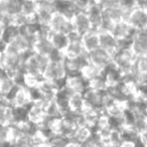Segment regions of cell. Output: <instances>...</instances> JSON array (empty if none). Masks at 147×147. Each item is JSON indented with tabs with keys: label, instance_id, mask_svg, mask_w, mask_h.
Listing matches in <instances>:
<instances>
[{
	"label": "cell",
	"instance_id": "f546056e",
	"mask_svg": "<svg viewBox=\"0 0 147 147\" xmlns=\"http://www.w3.org/2000/svg\"><path fill=\"white\" fill-rule=\"evenodd\" d=\"M69 139L67 138L65 136L59 133H55L53 136L47 140V142L51 145V147H65L69 143Z\"/></svg>",
	"mask_w": 147,
	"mask_h": 147
},
{
	"label": "cell",
	"instance_id": "9a60e30c",
	"mask_svg": "<svg viewBox=\"0 0 147 147\" xmlns=\"http://www.w3.org/2000/svg\"><path fill=\"white\" fill-rule=\"evenodd\" d=\"M109 32L114 37H116L118 40H121V39L132 38L135 33V30L129 25L127 21L120 20L113 24Z\"/></svg>",
	"mask_w": 147,
	"mask_h": 147
},
{
	"label": "cell",
	"instance_id": "d6986e66",
	"mask_svg": "<svg viewBox=\"0 0 147 147\" xmlns=\"http://www.w3.org/2000/svg\"><path fill=\"white\" fill-rule=\"evenodd\" d=\"M100 47L110 53H114L118 49V39L114 37L109 31H99Z\"/></svg>",
	"mask_w": 147,
	"mask_h": 147
},
{
	"label": "cell",
	"instance_id": "603a6c76",
	"mask_svg": "<svg viewBox=\"0 0 147 147\" xmlns=\"http://www.w3.org/2000/svg\"><path fill=\"white\" fill-rule=\"evenodd\" d=\"M102 73L104 75L105 79L107 80V82H108L109 86L118 84V83L122 82L123 80V75L113 63H111L109 67H107L105 69H103Z\"/></svg>",
	"mask_w": 147,
	"mask_h": 147
},
{
	"label": "cell",
	"instance_id": "6da1fadb",
	"mask_svg": "<svg viewBox=\"0 0 147 147\" xmlns=\"http://www.w3.org/2000/svg\"><path fill=\"white\" fill-rule=\"evenodd\" d=\"M49 61V59L47 57L38 55L33 51L22 53V69L24 74H28L31 76L42 77L43 71Z\"/></svg>",
	"mask_w": 147,
	"mask_h": 147
},
{
	"label": "cell",
	"instance_id": "d6a6232c",
	"mask_svg": "<svg viewBox=\"0 0 147 147\" xmlns=\"http://www.w3.org/2000/svg\"><path fill=\"white\" fill-rule=\"evenodd\" d=\"M135 69L138 73H147V53L137 57L135 61Z\"/></svg>",
	"mask_w": 147,
	"mask_h": 147
},
{
	"label": "cell",
	"instance_id": "7a4b0ae2",
	"mask_svg": "<svg viewBox=\"0 0 147 147\" xmlns=\"http://www.w3.org/2000/svg\"><path fill=\"white\" fill-rule=\"evenodd\" d=\"M135 61L136 57L130 49H118L114 53H112V63L121 71L123 76L135 71Z\"/></svg>",
	"mask_w": 147,
	"mask_h": 147
},
{
	"label": "cell",
	"instance_id": "7402d4cb",
	"mask_svg": "<svg viewBox=\"0 0 147 147\" xmlns=\"http://www.w3.org/2000/svg\"><path fill=\"white\" fill-rule=\"evenodd\" d=\"M69 111L78 114H82L86 109V103H85L84 95L80 93H73L69 99Z\"/></svg>",
	"mask_w": 147,
	"mask_h": 147
},
{
	"label": "cell",
	"instance_id": "7bdbcfd3",
	"mask_svg": "<svg viewBox=\"0 0 147 147\" xmlns=\"http://www.w3.org/2000/svg\"><path fill=\"white\" fill-rule=\"evenodd\" d=\"M145 30H146V31H147V28H146V29H145Z\"/></svg>",
	"mask_w": 147,
	"mask_h": 147
},
{
	"label": "cell",
	"instance_id": "8fae6325",
	"mask_svg": "<svg viewBox=\"0 0 147 147\" xmlns=\"http://www.w3.org/2000/svg\"><path fill=\"white\" fill-rule=\"evenodd\" d=\"M88 63L87 55L84 57H63V65L67 76L81 74L85 65Z\"/></svg>",
	"mask_w": 147,
	"mask_h": 147
},
{
	"label": "cell",
	"instance_id": "484cf974",
	"mask_svg": "<svg viewBox=\"0 0 147 147\" xmlns=\"http://www.w3.org/2000/svg\"><path fill=\"white\" fill-rule=\"evenodd\" d=\"M16 86L17 85L13 78L5 75L4 73L0 76V94L8 96Z\"/></svg>",
	"mask_w": 147,
	"mask_h": 147
},
{
	"label": "cell",
	"instance_id": "5bb4252c",
	"mask_svg": "<svg viewBox=\"0 0 147 147\" xmlns=\"http://www.w3.org/2000/svg\"><path fill=\"white\" fill-rule=\"evenodd\" d=\"M71 22H73L75 32L80 34L81 36L93 29L86 11H78L71 18Z\"/></svg>",
	"mask_w": 147,
	"mask_h": 147
},
{
	"label": "cell",
	"instance_id": "ffe728a7",
	"mask_svg": "<svg viewBox=\"0 0 147 147\" xmlns=\"http://www.w3.org/2000/svg\"><path fill=\"white\" fill-rule=\"evenodd\" d=\"M55 6L57 12L63 14L69 19L73 18L74 15L78 12V9L76 8L71 0H57Z\"/></svg>",
	"mask_w": 147,
	"mask_h": 147
},
{
	"label": "cell",
	"instance_id": "ee69618b",
	"mask_svg": "<svg viewBox=\"0 0 147 147\" xmlns=\"http://www.w3.org/2000/svg\"><path fill=\"white\" fill-rule=\"evenodd\" d=\"M143 147H147V146H143Z\"/></svg>",
	"mask_w": 147,
	"mask_h": 147
},
{
	"label": "cell",
	"instance_id": "277c9868",
	"mask_svg": "<svg viewBox=\"0 0 147 147\" xmlns=\"http://www.w3.org/2000/svg\"><path fill=\"white\" fill-rule=\"evenodd\" d=\"M42 77L45 80L51 81L53 83L65 80L67 75L63 65V61H49L43 71Z\"/></svg>",
	"mask_w": 147,
	"mask_h": 147
},
{
	"label": "cell",
	"instance_id": "8d00e7d4",
	"mask_svg": "<svg viewBox=\"0 0 147 147\" xmlns=\"http://www.w3.org/2000/svg\"><path fill=\"white\" fill-rule=\"evenodd\" d=\"M139 142H140L143 146H147V125L144 130L139 135Z\"/></svg>",
	"mask_w": 147,
	"mask_h": 147
},
{
	"label": "cell",
	"instance_id": "ac0fdd59",
	"mask_svg": "<svg viewBox=\"0 0 147 147\" xmlns=\"http://www.w3.org/2000/svg\"><path fill=\"white\" fill-rule=\"evenodd\" d=\"M32 51L34 53H38L40 55H43V57H47L49 59L51 55V53L55 51V47L51 45L49 37L38 36L36 40H35L34 45H33Z\"/></svg>",
	"mask_w": 147,
	"mask_h": 147
},
{
	"label": "cell",
	"instance_id": "d4e9b609",
	"mask_svg": "<svg viewBox=\"0 0 147 147\" xmlns=\"http://www.w3.org/2000/svg\"><path fill=\"white\" fill-rule=\"evenodd\" d=\"M93 133H94L93 129L86 126V125L78 126L76 128V130H75V133H74V136L71 138V140L76 141L78 143H81V144H85L92 137Z\"/></svg>",
	"mask_w": 147,
	"mask_h": 147
},
{
	"label": "cell",
	"instance_id": "5b68a950",
	"mask_svg": "<svg viewBox=\"0 0 147 147\" xmlns=\"http://www.w3.org/2000/svg\"><path fill=\"white\" fill-rule=\"evenodd\" d=\"M87 59L89 63L103 71L112 63V53L98 47L94 51L87 53Z\"/></svg>",
	"mask_w": 147,
	"mask_h": 147
},
{
	"label": "cell",
	"instance_id": "f35d334b",
	"mask_svg": "<svg viewBox=\"0 0 147 147\" xmlns=\"http://www.w3.org/2000/svg\"><path fill=\"white\" fill-rule=\"evenodd\" d=\"M65 147H84V144H81V143H78L74 140H69Z\"/></svg>",
	"mask_w": 147,
	"mask_h": 147
},
{
	"label": "cell",
	"instance_id": "1f68e13d",
	"mask_svg": "<svg viewBox=\"0 0 147 147\" xmlns=\"http://www.w3.org/2000/svg\"><path fill=\"white\" fill-rule=\"evenodd\" d=\"M11 147H32L30 141V136L22 135L10 142Z\"/></svg>",
	"mask_w": 147,
	"mask_h": 147
},
{
	"label": "cell",
	"instance_id": "e575fe53",
	"mask_svg": "<svg viewBox=\"0 0 147 147\" xmlns=\"http://www.w3.org/2000/svg\"><path fill=\"white\" fill-rule=\"evenodd\" d=\"M78 11H87L91 5L96 3L94 0H71Z\"/></svg>",
	"mask_w": 147,
	"mask_h": 147
},
{
	"label": "cell",
	"instance_id": "44dd1931",
	"mask_svg": "<svg viewBox=\"0 0 147 147\" xmlns=\"http://www.w3.org/2000/svg\"><path fill=\"white\" fill-rule=\"evenodd\" d=\"M82 41L86 49L87 53L92 51L94 49L100 47V38H99V31L97 30H90L89 32L85 33L82 36Z\"/></svg>",
	"mask_w": 147,
	"mask_h": 147
},
{
	"label": "cell",
	"instance_id": "4fadbf2b",
	"mask_svg": "<svg viewBox=\"0 0 147 147\" xmlns=\"http://www.w3.org/2000/svg\"><path fill=\"white\" fill-rule=\"evenodd\" d=\"M130 49L135 57H141L147 53V31L140 30L135 31L132 37Z\"/></svg>",
	"mask_w": 147,
	"mask_h": 147
},
{
	"label": "cell",
	"instance_id": "83f0119b",
	"mask_svg": "<svg viewBox=\"0 0 147 147\" xmlns=\"http://www.w3.org/2000/svg\"><path fill=\"white\" fill-rule=\"evenodd\" d=\"M108 82L105 79L103 73L101 74L100 76L96 77L95 79L91 80L89 82V87L93 90H97V91H106L107 88H108Z\"/></svg>",
	"mask_w": 147,
	"mask_h": 147
},
{
	"label": "cell",
	"instance_id": "8992f818",
	"mask_svg": "<svg viewBox=\"0 0 147 147\" xmlns=\"http://www.w3.org/2000/svg\"><path fill=\"white\" fill-rule=\"evenodd\" d=\"M7 98L10 100L11 106L17 108H28L29 105L32 103L28 89L24 86H16Z\"/></svg>",
	"mask_w": 147,
	"mask_h": 147
},
{
	"label": "cell",
	"instance_id": "60d3db41",
	"mask_svg": "<svg viewBox=\"0 0 147 147\" xmlns=\"http://www.w3.org/2000/svg\"><path fill=\"white\" fill-rule=\"evenodd\" d=\"M39 147H51V145L49 144V142H47H47H45V143H43L42 145H41V146H39Z\"/></svg>",
	"mask_w": 147,
	"mask_h": 147
},
{
	"label": "cell",
	"instance_id": "4316f807",
	"mask_svg": "<svg viewBox=\"0 0 147 147\" xmlns=\"http://www.w3.org/2000/svg\"><path fill=\"white\" fill-rule=\"evenodd\" d=\"M37 9V1L35 0H22L21 13L30 19H34Z\"/></svg>",
	"mask_w": 147,
	"mask_h": 147
},
{
	"label": "cell",
	"instance_id": "4dcf8cb0",
	"mask_svg": "<svg viewBox=\"0 0 147 147\" xmlns=\"http://www.w3.org/2000/svg\"><path fill=\"white\" fill-rule=\"evenodd\" d=\"M45 117L47 118H51V119H59L63 114L61 112L59 111V107L55 105V100L53 102H51L49 104H47L45 108Z\"/></svg>",
	"mask_w": 147,
	"mask_h": 147
},
{
	"label": "cell",
	"instance_id": "3957f363",
	"mask_svg": "<svg viewBox=\"0 0 147 147\" xmlns=\"http://www.w3.org/2000/svg\"><path fill=\"white\" fill-rule=\"evenodd\" d=\"M49 26L51 30L53 31V32L63 33V34H65L67 36L73 32H75L71 19L67 18V16L57 12V11H55V14L53 15Z\"/></svg>",
	"mask_w": 147,
	"mask_h": 147
},
{
	"label": "cell",
	"instance_id": "ab89813d",
	"mask_svg": "<svg viewBox=\"0 0 147 147\" xmlns=\"http://www.w3.org/2000/svg\"><path fill=\"white\" fill-rule=\"evenodd\" d=\"M39 2H45V3H51V4H55L57 0H37Z\"/></svg>",
	"mask_w": 147,
	"mask_h": 147
},
{
	"label": "cell",
	"instance_id": "e0dca14e",
	"mask_svg": "<svg viewBox=\"0 0 147 147\" xmlns=\"http://www.w3.org/2000/svg\"><path fill=\"white\" fill-rule=\"evenodd\" d=\"M86 12L89 16V19H90L92 28L94 30L100 31L103 22V8L98 3H94L91 5V7Z\"/></svg>",
	"mask_w": 147,
	"mask_h": 147
},
{
	"label": "cell",
	"instance_id": "836d02e7",
	"mask_svg": "<svg viewBox=\"0 0 147 147\" xmlns=\"http://www.w3.org/2000/svg\"><path fill=\"white\" fill-rule=\"evenodd\" d=\"M122 140H123V138H122V134H121V130L113 129L110 136H109L108 143L112 144L113 146H115V147H118Z\"/></svg>",
	"mask_w": 147,
	"mask_h": 147
},
{
	"label": "cell",
	"instance_id": "b9f144b4",
	"mask_svg": "<svg viewBox=\"0 0 147 147\" xmlns=\"http://www.w3.org/2000/svg\"><path fill=\"white\" fill-rule=\"evenodd\" d=\"M146 111H147V103H146Z\"/></svg>",
	"mask_w": 147,
	"mask_h": 147
},
{
	"label": "cell",
	"instance_id": "74e56055",
	"mask_svg": "<svg viewBox=\"0 0 147 147\" xmlns=\"http://www.w3.org/2000/svg\"><path fill=\"white\" fill-rule=\"evenodd\" d=\"M134 6L147 10V0H134Z\"/></svg>",
	"mask_w": 147,
	"mask_h": 147
},
{
	"label": "cell",
	"instance_id": "f1b7e54d",
	"mask_svg": "<svg viewBox=\"0 0 147 147\" xmlns=\"http://www.w3.org/2000/svg\"><path fill=\"white\" fill-rule=\"evenodd\" d=\"M81 74L84 76L85 79H87V80L90 82L91 80L95 79L96 77L100 76L101 74H102V71H101L100 69H98V67H96L95 65H93L88 63L84 67V69H83V71Z\"/></svg>",
	"mask_w": 147,
	"mask_h": 147
},
{
	"label": "cell",
	"instance_id": "7c38bea8",
	"mask_svg": "<svg viewBox=\"0 0 147 147\" xmlns=\"http://www.w3.org/2000/svg\"><path fill=\"white\" fill-rule=\"evenodd\" d=\"M65 87L71 93H80V94H84L90 88L89 81L84 78L82 74L67 76L65 80Z\"/></svg>",
	"mask_w": 147,
	"mask_h": 147
},
{
	"label": "cell",
	"instance_id": "52a82bcc",
	"mask_svg": "<svg viewBox=\"0 0 147 147\" xmlns=\"http://www.w3.org/2000/svg\"><path fill=\"white\" fill-rule=\"evenodd\" d=\"M125 21H127L135 31L145 30L147 28V10L133 7Z\"/></svg>",
	"mask_w": 147,
	"mask_h": 147
},
{
	"label": "cell",
	"instance_id": "f6af8a7d",
	"mask_svg": "<svg viewBox=\"0 0 147 147\" xmlns=\"http://www.w3.org/2000/svg\"><path fill=\"white\" fill-rule=\"evenodd\" d=\"M35 1H37V0H35Z\"/></svg>",
	"mask_w": 147,
	"mask_h": 147
},
{
	"label": "cell",
	"instance_id": "9c48e42d",
	"mask_svg": "<svg viewBox=\"0 0 147 147\" xmlns=\"http://www.w3.org/2000/svg\"><path fill=\"white\" fill-rule=\"evenodd\" d=\"M87 55L82 41V36L77 32H73L69 35V45L65 51V55L67 57H84Z\"/></svg>",
	"mask_w": 147,
	"mask_h": 147
},
{
	"label": "cell",
	"instance_id": "cb8c5ba5",
	"mask_svg": "<svg viewBox=\"0 0 147 147\" xmlns=\"http://www.w3.org/2000/svg\"><path fill=\"white\" fill-rule=\"evenodd\" d=\"M49 40H51L53 47H55V49L65 53V49L69 45V36L67 35L51 31V35H49Z\"/></svg>",
	"mask_w": 147,
	"mask_h": 147
},
{
	"label": "cell",
	"instance_id": "ba28073f",
	"mask_svg": "<svg viewBox=\"0 0 147 147\" xmlns=\"http://www.w3.org/2000/svg\"><path fill=\"white\" fill-rule=\"evenodd\" d=\"M83 95L87 108L104 112V99L106 91H97L89 88Z\"/></svg>",
	"mask_w": 147,
	"mask_h": 147
},
{
	"label": "cell",
	"instance_id": "2e32d148",
	"mask_svg": "<svg viewBox=\"0 0 147 147\" xmlns=\"http://www.w3.org/2000/svg\"><path fill=\"white\" fill-rule=\"evenodd\" d=\"M45 107L40 102H33L27 108V121L35 125L40 124L45 118Z\"/></svg>",
	"mask_w": 147,
	"mask_h": 147
},
{
	"label": "cell",
	"instance_id": "30bf717a",
	"mask_svg": "<svg viewBox=\"0 0 147 147\" xmlns=\"http://www.w3.org/2000/svg\"><path fill=\"white\" fill-rule=\"evenodd\" d=\"M55 11L57 10L55 4L37 1V9L34 20L40 25H49Z\"/></svg>",
	"mask_w": 147,
	"mask_h": 147
},
{
	"label": "cell",
	"instance_id": "d590c367",
	"mask_svg": "<svg viewBox=\"0 0 147 147\" xmlns=\"http://www.w3.org/2000/svg\"><path fill=\"white\" fill-rule=\"evenodd\" d=\"M10 107H12L11 106V102L7 98V96L0 94V109H8Z\"/></svg>",
	"mask_w": 147,
	"mask_h": 147
}]
</instances>
